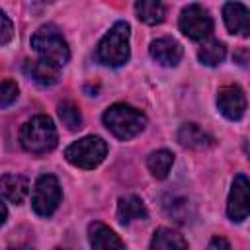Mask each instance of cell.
Wrapping results in <instances>:
<instances>
[{"mask_svg":"<svg viewBox=\"0 0 250 250\" xmlns=\"http://www.w3.org/2000/svg\"><path fill=\"white\" fill-rule=\"evenodd\" d=\"M6 219H8V209H6V205L0 201V227L6 223Z\"/></svg>","mask_w":250,"mask_h":250,"instance_id":"25","label":"cell"},{"mask_svg":"<svg viewBox=\"0 0 250 250\" xmlns=\"http://www.w3.org/2000/svg\"><path fill=\"white\" fill-rule=\"evenodd\" d=\"M31 49L39 55V59L59 68H62L70 61L68 43L55 23H45L31 35Z\"/></svg>","mask_w":250,"mask_h":250,"instance_id":"4","label":"cell"},{"mask_svg":"<svg viewBox=\"0 0 250 250\" xmlns=\"http://www.w3.org/2000/svg\"><path fill=\"white\" fill-rule=\"evenodd\" d=\"M129 37L131 25L127 21H115L109 27V31H105V35L100 39L94 51V59L104 66H123L131 57Z\"/></svg>","mask_w":250,"mask_h":250,"instance_id":"1","label":"cell"},{"mask_svg":"<svg viewBox=\"0 0 250 250\" xmlns=\"http://www.w3.org/2000/svg\"><path fill=\"white\" fill-rule=\"evenodd\" d=\"M178 143L186 148H193V150H203V148H209L213 146L215 139L203 131L197 123H184L180 129H178Z\"/></svg>","mask_w":250,"mask_h":250,"instance_id":"13","label":"cell"},{"mask_svg":"<svg viewBox=\"0 0 250 250\" xmlns=\"http://www.w3.org/2000/svg\"><path fill=\"white\" fill-rule=\"evenodd\" d=\"M62 199L61 184L53 174H41L33 186L31 207L39 217H51Z\"/></svg>","mask_w":250,"mask_h":250,"instance_id":"6","label":"cell"},{"mask_svg":"<svg viewBox=\"0 0 250 250\" xmlns=\"http://www.w3.org/2000/svg\"><path fill=\"white\" fill-rule=\"evenodd\" d=\"M217 107L230 121L242 119L244 113H246V94H244V90L238 84H227V86L219 88Z\"/></svg>","mask_w":250,"mask_h":250,"instance_id":"9","label":"cell"},{"mask_svg":"<svg viewBox=\"0 0 250 250\" xmlns=\"http://www.w3.org/2000/svg\"><path fill=\"white\" fill-rule=\"evenodd\" d=\"M23 72L37 84L41 86H53L59 82V76H61V68L43 61V59H37V61H27L23 64Z\"/></svg>","mask_w":250,"mask_h":250,"instance_id":"15","label":"cell"},{"mask_svg":"<svg viewBox=\"0 0 250 250\" xmlns=\"http://www.w3.org/2000/svg\"><path fill=\"white\" fill-rule=\"evenodd\" d=\"M172 164H174V154L168 148H158V150L150 152L146 158V168L150 170V174L156 180H164L168 176Z\"/></svg>","mask_w":250,"mask_h":250,"instance_id":"19","label":"cell"},{"mask_svg":"<svg viewBox=\"0 0 250 250\" xmlns=\"http://www.w3.org/2000/svg\"><path fill=\"white\" fill-rule=\"evenodd\" d=\"M148 250H188V242L178 230L160 227L154 230Z\"/></svg>","mask_w":250,"mask_h":250,"instance_id":"17","label":"cell"},{"mask_svg":"<svg viewBox=\"0 0 250 250\" xmlns=\"http://www.w3.org/2000/svg\"><path fill=\"white\" fill-rule=\"evenodd\" d=\"M135 14L143 23L156 25L162 23L166 18V6L158 0H139L135 2Z\"/></svg>","mask_w":250,"mask_h":250,"instance_id":"18","label":"cell"},{"mask_svg":"<svg viewBox=\"0 0 250 250\" xmlns=\"http://www.w3.org/2000/svg\"><path fill=\"white\" fill-rule=\"evenodd\" d=\"M148 217L146 205L139 195H125L117 201V221L121 225H131L133 221H145Z\"/></svg>","mask_w":250,"mask_h":250,"instance_id":"14","label":"cell"},{"mask_svg":"<svg viewBox=\"0 0 250 250\" xmlns=\"http://www.w3.org/2000/svg\"><path fill=\"white\" fill-rule=\"evenodd\" d=\"M0 193L8 201L20 205L29 193V182L21 174H4L0 176Z\"/></svg>","mask_w":250,"mask_h":250,"instance_id":"16","label":"cell"},{"mask_svg":"<svg viewBox=\"0 0 250 250\" xmlns=\"http://www.w3.org/2000/svg\"><path fill=\"white\" fill-rule=\"evenodd\" d=\"M102 121L105 125V129L119 141H129V139L137 137L139 133H143L146 127V115L129 104L109 105L104 111Z\"/></svg>","mask_w":250,"mask_h":250,"instance_id":"3","label":"cell"},{"mask_svg":"<svg viewBox=\"0 0 250 250\" xmlns=\"http://www.w3.org/2000/svg\"><path fill=\"white\" fill-rule=\"evenodd\" d=\"M55 250H64V248H55Z\"/></svg>","mask_w":250,"mask_h":250,"instance_id":"27","label":"cell"},{"mask_svg":"<svg viewBox=\"0 0 250 250\" xmlns=\"http://www.w3.org/2000/svg\"><path fill=\"white\" fill-rule=\"evenodd\" d=\"M223 20L229 33L248 37L250 35V16L248 8L240 2H227L223 6Z\"/></svg>","mask_w":250,"mask_h":250,"instance_id":"12","label":"cell"},{"mask_svg":"<svg viewBox=\"0 0 250 250\" xmlns=\"http://www.w3.org/2000/svg\"><path fill=\"white\" fill-rule=\"evenodd\" d=\"M107 156V143L98 135H86L64 148V158L82 170H94Z\"/></svg>","mask_w":250,"mask_h":250,"instance_id":"5","label":"cell"},{"mask_svg":"<svg viewBox=\"0 0 250 250\" xmlns=\"http://www.w3.org/2000/svg\"><path fill=\"white\" fill-rule=\"evenodd\" d=\"M207 250H232V248H230V244H229L227 238H223V236H213V238L209 240V244H207Z\"/></svg>","mask_w":250,"mask_h":250,"instance_id":"24","label":"cell"},{"mask_svg":"<svg viewBox=\"0 0 250 250\" xmlns=\"http://www.w3.org/2000/svg\"><path fill=\"white\" fill-rule=\"evenodd\" d=\"M178 27H180V31L188 39H191V41H203L213 31V18H211V14H209V10L205 6L193 2V4H188L180 12Z\"/></svg>","mask_w":250,"mask_h":250,"instance_id":"7","label":"cell"},{"mask_svg":"<svg viewBox=\"0 0 250 250\" xmlns=\"http://www.w3.org/2000/svg\"><path fill=\"white\" fill-rule=\"evenodd\" d=\"M57 111H59V117H61L62 125L68 131H78L82 127V113L72 102H61Z\"/></svg>","mask_w":250,"mask_h":250,"instance_id":"21","label":"cell"},{"mask_svg":"<svg viewBox=\"0 0 250 250\" xmlns=\"http://www.w3.org/2000/svg\"><path fill=\"white\" fill-rule=\"evenodd\" d=\"M88 240L92 250H127L121 236L100 221L88 225Z\"/></svg>","mask_w":250,"mask_h":250,"instance_id":"10","label":"cell"},{"mask_svg":"<svg viewBox=\"0 0 250 250\" xmlns=\"http://www.w3.org/2000/svg\"><path fill=\"white\" fill-rule=\"evenodd\" d=\"M14 250H33V248L27 246V244H23V246H18V248H14Z\"/></svg>","mask_w":250,"mask_h":250,"instance_id":"26","label":"cell"},{"mask_svg":"<svg viewBox=\"0 0 250 250\" xmlns=\"http://www.w3.org/2000/svg\"><path fill=\"white\" fill-rule=\"evenodd\" d=\"M197 57H199V62H201V64H205V66H217V64H221V62L225 61V57H227V47H225V43L219 41V39H209L207 43L201 45Z\"/></svg>","mask_w":250,"mask_h":250,"instance_id":"20","label":"cell"},{"mask_svg":"<svg viewBox=\"0 0 250 250\" xmlns=\"http://www.w3.org/2000/svg\"><path fill=\"white\" fill-rule=\"evenodd\" d=\"M18 94H20V88L14 80L10 78L0 80V107H10L18 100Z\"/></svg>","mask_w":250,"mask_h":250,"instance_id":"22","label":"cell"},{"mask_svg":"<svg viewBox=\"0 0 250 250\" xmlns=\"http://www.w3.org/2000/svg\"><path fill=\"white\" fill-rule=\"evenodd\" d=\"M14 37V23L6 16L4 10H0V45H8Z\"/></svg>","mask_w":250,"mask_h":250,"instance_id":"23","label":"cell"},{"mask_svg":"<svg viewBox=\"0 0 250 250\" xmlns=\"http://www.w3.org/2000/svg\"><path fill=\"white\" fill-rule=\"evenodd\" d=\"M148 53L160 66H176L182 61L184 49L174 37H158L150 41Z\"/></svg>","mask_w":250,"mask_h":250,"instance_id":"11","label":"cell"},{"mask_svg":"<svg viewBox=\"0 0 250 250\" xmlns=\"http://www.w3.org/2000/svg\"><path fill=\"white\" fill-rule=\"evenodd\" d=\"M59 135L53 119L45 113L33 115L20 129V145L25 152L31 154H47L57 146Z\"/></svg>","mask_w":250,"mask_h":250,"instance_id":"2","label":"cell"},{"mask_svg":"<svg viewBox=\"0 0 250 250\" xmlns=\"http://www.w3.org/2000/svg\"><path fill=\"white\" fill-rule=\"evenodd\" d=\"M250 211V184L244 174H236L227 199V215L232 223H242Z\"/></svg>","mask_w":250,"mask_h":250,"instance_id":"8","label":"cell"}]
</instances>
